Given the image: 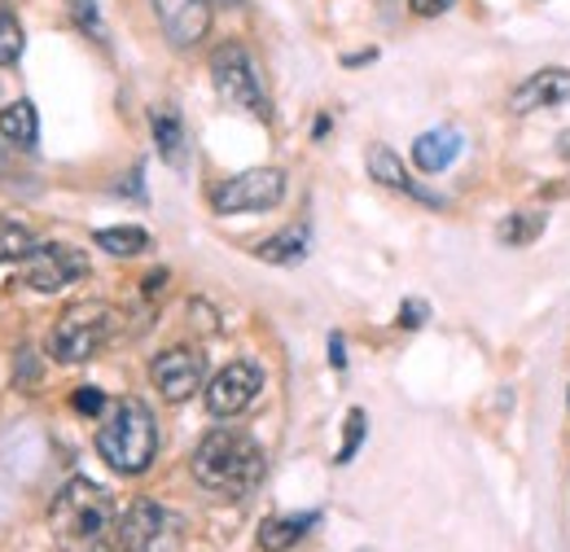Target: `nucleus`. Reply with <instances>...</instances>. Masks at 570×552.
Here are the masks:
<instances>
[{"label": "nucleus", "instance_id": "obj_1", "mask_svg": "<svg viewBox=\"0 0 570 552\" xmlns=\"http://www.w3.org/2000/svg\"><path fill=\"white\" fill-rule=\"evenodd\" d=\"M49 526L67 552H124L119 549V509L106 486L71 479L53 495Z\"/></svg>", "mask_w": 570, "mask_h": 552}, {"label": "nucleus", "instance_id": "obj_2", "mask_svg": "<svg viewBox=\"0 0 570 552\" xmlns=\"http://www.w3.org/2000/svg\"><path fill=\"white\" fill-rule=\"evenodd\" d=\"M264 447L242 430H212L194 447V479L219 495H246L264 483Z\"/></svg>", "mask_w": 570, "mask_h": 552}, {"label": "nucleus", "instance_id": "obj_3", "mask_svg": "<svg viewBox=\"0 0 570 552\" xmlns=\"http://www.w3.org/2000/svg\"><path fill=\"white\" fill-rule=\"evenodd\" d=\"M97 452L115 474L141 479L158 456V421H154V413L141 400H119L97 430Z\"/></svg>", "mask_w": 570, "mask_h": 552}, {"label": "nucleus", "instance_id": "obj_4", "mask_svg": "<svg viewBox=\"0 0 570 552\" xmlns=\"http://www.w3.org/2000/svg\"><path fill=\"white\" fill-rule=\"evenodd\" d=\"M110 334H115L110 303H75L58 316V325L49 334V351L58 364H83L110 343Z\"/></svg>", "mask_w": 570, "mask_h": 552}, {"label": "nucleus", "instance_id": "obj_5", "mask_svg": "<svg viewBox=\"0 0 570 552\" xmlns=\"http://www.w3.org/2000/svg\"><path fill=\"white\" fill-rule=\"evenodd\" d=\"M212 83L219 101H228L233 110H246L255 119H268V97H264V79L255 58L246 53V45H219L212 53Z\"/></svg>", "mask_w": 570, "mask_h": 552}, {"label": "nucleus", "instance_id": "obj_6", "mask_svg": "<svg viewBox=\"0 0 570 552\" xmlns=\"http://www.w3.org/2000/svg\"><path fill=\"white\" fill-rule=\"evenodd\" d=\"M185 522L158 500H132L119 513V549L124 552H176Z\"/></svg>", "mask_w": 570, "mask_h": 552}, {"label": "nucleus", "instance_id": "obj_7", "mask_svg": "<svg viewBox=\"0 0 570 552\" xmlns=\"http://www.w3.org/2000/svg\"><path fill=\"white\" fill-rule=\"evenodd\" d=\"M285 198L282 167H255L242 176H228L212 189L215 215H242V210H273Z\"/></svg>", "mask_w": 570, "mask_h": 552}, {"label": "nucleus", "instance_id": "obj_8", "mask_svg": "<svg viewBox=\"0 0 570 552\" xmlns=\"http://www.w3.org/2000/svg\"><path fill=\"white\" fill-rule=\"evenodd\" d=\"M79 276H88V255L62 241H45L22 259V285L36 294H58Z\"/></svg>", "mask_w": 570, "mask_h": 552}, {"label": "nucleus", "instance_id": "obj_9", "mask_svg": "<svg viewBox=\"0 0 570 552\" xmlns=\"http://www.w3.org/2000/svg\"><path fill=\"white\" fill-rule=\"evenodd\" d=\"M149 377H154V386H158V395L167 404H185V400H194L203 391L207 355L198 346H167L163 355H154Z\"/></svg>", "mask_w": 570, "mask_h": 552}, {"label": "nucleus", "instance_id": "obj_10", "mask_svg": "<svg viewBox=\"0 0 570 552\" xmlns=\"http://www.w3.org/2000/svg\"><path fill=\"white\" fill-rule=\"evenodd\" d=\"M259 391H264V373H259V364H250V359H233V364H224L212 382H207L203 400H207V413L219 416V421H228V416L246 413V408L259 400Z\"/></svg>", "mask_w": 570, "mask_h": 552}, {"label": "nucleus", "instance_id": "obj_11", "mask_svg": "<svg viewBox=\"0 0 570 552\" xmlns=\"http://www.w3.org/2000/svg\"><path fill=\"white\" fill-rule=\"evenodd\" d=\"M558 106H570V67L531 70L509 92V110L513 115H535V110H558Z\"/></svg>", "mask_w": 570, "mask_h": 552}, {"label": "nucleus", "instance_id": "obj_12", "mask_svg": "<svg viewBox=\"0 0 570 552\" xmlns=\"http://www.w3.org/2000/svg\"><path fill=\"white\" fill-rule=\"evenodd\" d=\"M154 13L176 49H194L212 31V0H154Z\"/></svg>", "mask_w": 570, "mask_h": 552}, {"label": "nucleus", "instance_id": "obj_13", "mask_svg": "<svg viewBox=\"0 0 570 552\" xmlns=\"http://www.w3.org/2000/svg\"><path fill=\"white\" fill-rule=\"evenodd\" d=\"M364 167H368V176L382 185V189H395V194H409V198H417V203H426V207H448L434 189H426L422 180H413L409 176V167L400 162V154L391 149V145H368V154H364Z\"/></svg>", "mask_w": 570, "mask_h": 552}, {"label": "nucleus", "instance_id": "obj_14", "mask_svg": "<svg viewBox=\"0 0 570 552\" xmlns=\"http://www.w3.org/2000/svg\"><path fill=\"white\" fill-rule=\"evenodd\" d=\"M149 132H154V149L167 167H185L189 162V132H185V119L176 115V106H154L149 110Z\"/></svg>", "mask_w": 570, "mask_h": 552}, {"label": "nucleus", "instance_id": "obj_15", "mask_svg": "<svg viewBox=\"0 0 570 552\" xmlns=\"http://www.w3.org/2000/svg\"><path fill=\"white\" fill-rule=\"evenodd\" d=\"M461 149H465V137L456 128H434V132H422L413 140V162H417V171L439 176V171H448L456 162Z\"/></svg>", "mask_w": 570, "mask_h": 552}, {"label": "nucleus", "instance_id": "obj_16", "mask_svg": "<svg viewBox=\"0 0 570 552\" xmlns=\"http://www.w3.org/2000/svg\"><path fill=\"white\" fill-rule=\"evenodd\" d=\"M321 522V513H285V518H268L259 526V549L264 552H289L312 526Z\"/></svg>", "mask_w": 570, "mask_h": 552}, {"label": "nucleus", "instance_id": "obj_17", "mask_svg": "<svg viewBox=\"0 0 570 552\" xmlns=\"http://www.w3.org/2000/svg\"><path fill=\"white\" fill-rule=\"evenodd\" d=\"M255 259L277 264V268H294V264H303V259H307V228H303V224L282 228L277 237H268V241H259V246H255Z\"/></svg>", "mask_w": 570, "mask_h": 552}, {"label": "nucleus", "instance_id": "obj_18", "mask_svg": "<svg viewBox=\"0 0 570 552\" xmlns=\"http://www.w3.org/2000/svg\"><path fill=\"white\" fill-rule=\"evenodd\" d=\"M549 228V215L544 210H513L497 224V241L509 250H522V246H535Z\"/></svg>", "mask_w": 570, "mask_h": 552}, {"label": "nucleus", "instance_id": "obj_19", "mask_svg": "<svg viewBox=\"0 0 570 552\" xmlns=\"http://www.w3.org/2000/svg\"><path fill=\"white\" fill-rule=\"evenodd\" d=\"M0 137L9 140L13 149H31L40 140V115L31 101H9L0 110Z\"/></svg>", "mask_w": 570, "mask_h": 552}, {"label": "nucleus", "instance_id": "obj_20", "mask_svg": "<svg viewBox=\"0 0 570 552\" xmlns=\"http://www.w3.org/2000/svg\"><path fill=\"white\" fill-rule=\"evenodd\" d=\"M92 241H97V250H106V255H115V259H137V255L149 250V233L137 228V224L101 228V233H92Z\"/></svg>", "mask_w": 570, "mask_h": 552}, {"label": "nucleus", "instance_id": "obj_21", "mask_svg": "<svg viewBox=\"0 0 570 552\" xmlns=\"http://www.w3.org/2000/svg\"><path fill=\"white\" fill-rule=\"evenodd\" d=\"M36 250V237L18 219H0V264H22Z\"/></svg>", "mask_w": 570, "mask_h": 552}, {"label": "nucleus", "instance_id": "obj_22", "mask_svg": "<svg viewBox=\"0 0 570 552\" xmlns=\"http://www.w3.org/2000/svg\"><path fill=\"white\" fill-rule=\"evenodd\" d=\"M364 425H368V416H364V408H352L347 413V425H343V447H338V465H352L360 452V443H364Z\"/></svg>", "mask_w": 570, "mask_h": 552}, {"label": "nucleus", "instance_id": "obj_23", "mask_svg": "<svg viewBox=\"0 0 570 552\" xmlns=\"http://www.w3.org/2000/svg\"><path fill=\"white\" fill-rule=\"evenodd\" d=\"M22 27H18V18L13 13H0V67H13L18 58H22Z\"/></svg>", "mask_w": 570, "mask_h": 552}, {"label": "nucleus", "instance_id": "obj_24", "mask_svg": "<svg viewBox=\"0 0 570 552\" xmlns=\"http://www.w3.org/2000/svg\"><path fill=\"white\" fill-rule=\"evenodd\" d=\"M71 18L88 31V36H106V27H101V9H97V0H71Z\"/></svg>", "mask_w": 570, "mask_h": 552}, {"label": "nucleus", "instance_id": "obj_25", "mask_svg": "<svg viewBox=\"0 0 570 552\" xmlns=\"http://www.w3.org/2000/svg\"><path fill=\"white\" fill-rule=\"evenodd\" d=\"M71 404H75V413H83V416H101V413H106V395H101L97 386H79Z\"/></svg>", "mask_w": 570, "mask_h": 552}, {"label": "nucleus", "instance_id": "obj_26", "mask_svg": "<svg viewBox=\"0 0 570 552\" xmlns=\"http://www.w3.org/2000/svg\"><path fill=\"white\" fill-rule=\"evenodd\" d=\"M426 316H430V307L422 303V298H413V303H404V307H400V321H395V325H400V329H422V325H426Z\"/></svg>", "mask_w": 570, "mask_h": 552}, {"label": "nucleus", "instance_id": "obj_27", "mask_svg": "<svg viewBox=\"0 0 570 552\" xmlns=\"http://www.w3.org/2000/svg\"><path fill=\"white\" fill-rule=\"evenodd\" d=\"M452 9V0H413V13L417 18H439V13H448Z\"/></svg>", "mask_w": 570, "mask_h": 552}, {"label": "nucleus", "instance_id": "obj_28", "mask_svg": "<svg viewBox=\"0 0 570 552\" xmlns=\"http://www.w3.org/2000/svg\"><path fill=\"white\" fill-rule=\"evenodd\" d=\"M330 364L334 368H347V343H343V334H330Z\"/></svg>", "mask_w": 570, "mask_h": 552}, {"label": "nucleus", "instance_id": "obj_29", "mask_svg": "<svg viewBox=\"0 0 570 552\" xmlns=\"http://www.w3.org/2000/svg\"><path fill=\"white\" fill-rule=\"evenodd\" d=\"M163 289H167V273H149V276H145V294H149V298H154V294H163Z\"/></svg>", "mask_w": 570, "mask_h": 552}, {"label": "nucleus", "instance_id": "obj_30", "mask_svg": "<svg viewBox=\"0 0 570 552\" xmlns=\"http://www.w3.org/2000/svg\"><path fill=\"white\" fill-rule=\"evenodd\" d=\"M562 158H570V132H562Z\"/></svg>", "mask_w": 570, "mask_h": 552}, {"label": "nucleus", "instance_id": "obj_31", "mask_svg": "<svg viewBox=\"0 0 570 552\" xmlns=\"http://www.w3.org/2000/svg\"><path fill=\"white\" fill-rule=\"evenodd\" d=\"M224 4H242V0H224Z\"/></svg>", "mask_w": 570, "mask_h": 552}]
</instances>
